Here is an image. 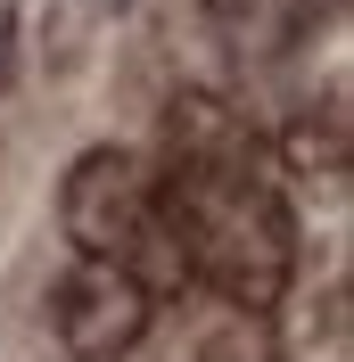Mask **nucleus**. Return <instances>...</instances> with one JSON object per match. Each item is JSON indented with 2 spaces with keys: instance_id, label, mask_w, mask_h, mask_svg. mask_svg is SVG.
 I'll return each instance as SVG.
<instances>
[{
  "instance_id": "nucleus-3",
  "label": "nucleus",
  "mask_w": 354,
  "mask_h": 362,
  "mask_svg": "<svg viewBox=\"0 0 354 362\" xmlns=\"http://www.w3.org/2000/svg\"><path fill=\"white\" fill-rule=\"evenodd\" d=\"M50 321H58V346H67L74 362H124L149 338V321H156V288L132 280L124 264L83 255V264L50 288Z\"/></svg>"
},
{
  "instance_id": "nucleus-2",
  "label": "nucleus",
  "mask_w": 354,
  "mask_h": 362,
  "mask_svg": "<svg viewBox=\"0 0 354 362\" xmlns=\"http://www.w3.org/2000/svg\"><path fill=\"white\" fill-rule=\"evenodd\" d=\"M58 223H67V239L83 255L124 264L132 280H149V288H181V280H190L173 230L156 214V173L132 148H83L74 173H67V189H58Z\"/></svg>"
},
{
  "instance_id": "nucleus-6",
  "label": "nucleus",
  "mask_w": 354,
  "mask_h": 362,
  "mask_svg": "<svg viewBox=\"0 0 354 362\" xmlns=\"http://www.w3.org/2000/svg\"><path fill=\"white\" fill-rule=\"evenodd\" d=\"M8 33H17V17L0 8V90H8Z\"/></svg>"
},
{
  "instance_id": "nucleus-1",
  "label": "nucleus",
  "mask_w": 354,
  "mask_h": 362,
  "mask_svg": "<svg viewBox=\"0 0 354 362\" xmlns=\"http://www.w3.org/2000/svg\"><path fill=\"white\" fill-rule=\"evenodd\" d=\"M156 214L181 247V272L222 305L272 313L297 280V206L264 157V132L215 90H181L165 107Z\"/></svg>"
},
{
  "instance_id": "nucleus-4",
  "label": "nucleus",
  "mask_w": 354,
  "mask_h": 362,
  "mask_svg": "<svg viewBox=\"0 0 354 362\" xmlns=\"http://www.w3.org/2000/svg\"><path fill=\"white\" fill-rule=\"evenodd\" d=\"M330 8H338V0H288V25H280V49H288V42H305V25H321V17H330Z\"/></svg>"
},
{
  "instance_id": "nucleus-5",
  "label": "nucleus",
  "mask_w": 354,
  "mask_h": 362,
  "mask_svg": "<svg viewBox=\"0 0 354 362\" xmlns=\"http://www.w3.org/2000/svg\"><path fill=\"white\" fill-rule=\"evenodd\" d=\"M206 17H215L222 33H247V17H256V0H206Z\"/></svg>"
}]
</instances>
